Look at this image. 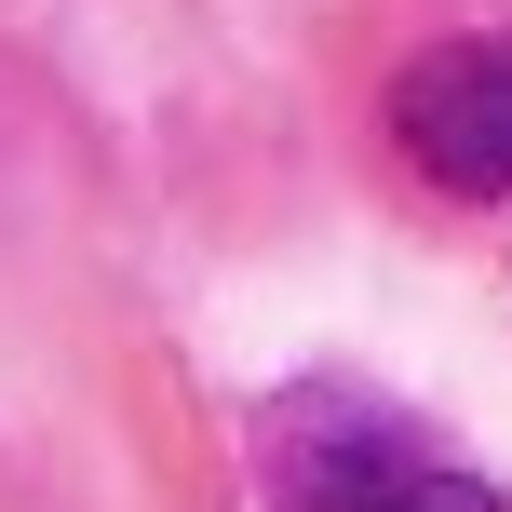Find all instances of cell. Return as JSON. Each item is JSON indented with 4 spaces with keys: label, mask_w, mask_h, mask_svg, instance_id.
<instances>
[{
    "label": "cell",
    "mask_w": 512,
    "mask_h": 512,
    "mask_svg": "<svg viewBox=\"0 0 512 512\" xmlns=\"http://www.w3.org/2000/svg\"><path fill=\"white\" fill-rule=\"evenodd\" d=\"M256 459H270V512H499V486H472L378 405H283Z\"/></svg>",
    "instance_id": "cell-1"
},
{
    "label": "cell",
    "mask_w": 512,
    "mask_h": 512,
    "mask_svg": "<svg viewBox=\"0 0 512 512\" xmlns=\"http://www.w3.org/2000/svg\"><path fill=\"white\" fill-rule=\"evenodd\" d=\"M391 135H405V162L432 189H459V203H499L512 189V41H432L405 81H391Z\"/></svg>",
    "instance_id": "cell-2"
}]
</instances>
